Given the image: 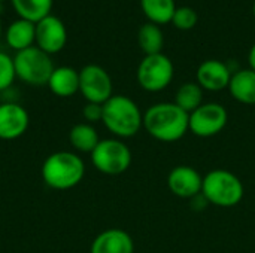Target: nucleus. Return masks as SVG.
Instances as JSON below:
<instances>
[{
	"instance_id": "nucleus-1",
	"label": "nucleus",
	"mask_w": 255,
	"mask_h": 253,
	"mask_svg": "<svg viewBox=\"0 0 255 253\" xmlns=\"http://www.w3.org/2000/svg\"><path fill=\"white\" fill-rule=\"evenodd\" d=\"M143 128L152 139L173 143L190 131V115L175 103H155L143 113Z\"/></svg>"
},
{
	"instance_id": "nucleus-2",
	"label": "nucleus",
	"mask_w": 255,
	"mask_h": 253,
	"mask_svg": "<svg viewBox=\"0 0 255 253\" xmlns=\"http://www.w3.org/2000/svg\"><path fill=\"white\" fill-rule=\"evenodd\" d=\"M42 180L55 191H67L78 186L85 176V164L82 158L69 151L51 154L40 169Z\"/></svg>"
},
{
	"instance_id": "nucleus-3",
	"label": "nucleus",
	"mask_w": 255,
	"mask_h": 253,
	"mask_svg": "<svg viewBox=\"0 0 255 253\" xmlns=\"http://www.w3.org/2000/svg\"><path fill=\"white\" fill-rule=\"evenodd\" d=\"M102 122L117 139H130L143 128V113L134 100L117 94L103 104Z\"/></svg>"
},
{
	"instance_id": "nucleus-4",
	"label": "nucleus",
	"mask_w": 255,
	"mask_h": 253,
	"mask_svg": "<svg viewBox=\"0 0 255 253\" xmlns=\"http://www.w3.org/2000/svg\"><path fill=\"white\" fill-rule=\"evenodd\" d=\"M202 194L209 204L230 209L244 200L245 186L235 173L224 169H215L203 176Z\"/></svg>"
},
{
	"instance_id": "nucleus-5",
	"label": "nucleus",
	"mask_w": 255,
	"mask_h": 253,
	"mask_svg": "<svg viewBox=\"0 0 255 253\" xmlns=\"http://www.w3.org/2000/svg\"><path fill=\"white\" fill-rule=\"evenodd\" d=\"M12 58L15 75L19 81L33 86L48 85V81L55 69L49 54L34 45L16 52Z\"/></svg>"
},
{
	"instance_id": "nucleus-6",
	"label": "nucleus",
	"mask_w": 255,
	"mask_h": 253,
	"mask_svg": "<svg viewBox=\"0 0 255 253\" xmlns=\"http://www.w3.org/2000/svg\"><path fill=\"white\" fill-rule=\"evenodd\" d=\"M94 169L108 176L126 173L131 164V151L121 139H103L90 154Z\"/></svg>"
},
{
	"instance_id": "nucleus-7",
	"label": "nucleus",
	"mask_w": 255,
	"mask_h": 253,
	"mask_svg": "<svg viewBox=\"0 0 255 253\" xmlns=\"http://www.w3.org/2000/svg\"><path fill=\"white\" fill-rule=\"evenodd\" d=\"M175 76L172 60L163 52L145 55L136 70V79L142 89L148 92H160L166 89Z\"/></svg>"
},
{
	"instance_id": "nucleus-8",
	"label": "nucleus",
	"mask_w": 255,
	"mask_h": 253,
	"mask_svg": "<svg viewBox=\"0 0 255 253\" xmlns=\"http://www.w3.org/2000/svg\"><path fill=\"white\" fill-rule=\"evenodd\" d=\"M109 73L99 64H87L79 70V92L87 103L105 104L114 94Z\"/></svg>"
},
{
	"instance_id": "nucleus-9",
	"label": "nucleus",
	"mask_w": 255,
	"mask_h": 253,
	"mask_svg": "<svg viewBox=\"0 0 255 253\" xmlns=\"http://www.w3.org/2000/svg\"><path fill=\"white\" fill-rule=\"evenodd\" d=\"M229 122V112L220 103H203L190 113V131L202 139L220 134Z\"/></svg>"
},
{
	"instance_id": "nucleus-10",
	"label": "nucleus",
	"mask_w": 255,
	"mask_h": 253,
	"mask_svg": "<svg viewBox=\"0 0 255 253\" xmlns=\"http://www.w3.org/2000/svg\"><path fill=\"white\" fill-rule=\"evenodd\" d=\"M67 43V30L64 22L55 16L48 15L46 18L36 22V40L34 45L43 52L52 55L58 54Z\"/></svg>"
},
{
	"instance_id": "nucleus-11",
	"label": "nucleus",
	"mask_w": 255,
	"mask_h": 253,
	"mask_svg": "<svg viewBox=\"0 0 255 253\" xmlns=\"http://www.w3.org/2000/svg\"><path fill=\"white\" fill-rule=\"evenodd\" d=\"M203 176L190 166H178L167 174L169 191L184 200H191L202 192Z\"/></svg>"
},
{
	"instance_id": "nucleus-12",
	"label": "nucleus",
	"mask_w": 255,
	"mask_h": 253,
	"mask_svg": "<svg viewBox=\"0 0 255 253\" xmlns=\"http://www.w3.org/2000/svg\"><path fill=\"white\" fill-rule=\"evenodd\" d=\"M30 116L27 110L15 103L4 101L0 104V139L15 140L19 139L28 128Z\"/></svg>"
},
{
	"instance_id": "nucleus-13",
	"label": "nucleus",
	"mask_w": 255,
	"mask_h": 253,
	"mask_svg": "<svg viewBox=\"0 0 255 253\" xmlns=\"http://www.w3.org/2000/svg\"><path fill=\"white\" fill-rule=\"evenodd\" d=\"M232 75L233 72L229 64L220 60H206L197 67L196 79L203 91L218 92L229 88Z\"/></svg>"
},
{
	"instance_id": "nucleus-14",
	"label": "nucleus",
	"mask_w": 255,
	"mask_h": 253,
	"mask_svg": "<svg viewBox=\"0 0 255 253\" xmlns=\"http://www.w3.org/2000/svg\"><path fill=\"white\" fill-rule=\"evenodd\" d=\"M90 253H134V242L124 230L109 228L93 240Z\"/></svg>"
},
{
	"instance_id": "nucleus-15",
	"label": "nucleus",
	"mask_w": 255,
	"mask_h": 253,
	"mask_svg": "<svg viewBox=\"0 0 255 253\" xmlns=\"http://www.w3.org/2000/svg\"><path fill=\"white\" fill-rule=\"evenodd\" d=\"M6 45L15 52L24 51L30 46H34L36 40V24L27 19H15L3 31Z\"/></svg>"
},
{
	"instance_id": "nucleus-16",
	"label": "nucleus",
	"mask_w": 255,
	"mask_h": 253,
	"mask_svg": "<svg viewBox=\"0 0 255 253\" xmlns=\"http://www.w3.org/2000/svg\"><path fill=\"white\" fill-rule=\"evenodd\" d=\"M48 88L57 97H72L79 91V72L69 66L55 67L49 81Z\"/></svg>"
},
{
	"instance_id": "nucleus-17",
	"label": "nucleus",
	"mask_w": 255,
	"mask_h": 253,
	"mask_svg": "<svg viewBox=\"0 0 255 253\" xmlns=\"http://www.w3.org/2000/svg\"><path fill=\"white\" fill-rule=\"evenodd\" d=\"M229 91L232 97L248 106L255 104V70L253 69H242L232 75Z\"/></svg>"
},
{
	"instance_id": "nucleus-18",
	"label": "nucleus",
	"mask_w": 255,
	"mask_h": 253,
	"mask_svg": "<svg viewBox=\"0 0 255 253\" xmlns=\"http://www.w3.org/2000/svg\"><path fill=\"white\" fill-rule=\"evenodd\" d=\"M10 3L21 19L36 24L51 15L54 0H10Z\"/></svg>"
},
{
	"instance_id": "nucleus-19",
	"label": "nucleus",
	"mask_w": 255,
	"mask_h": 253,
	"mask_svg": "<svg viewBox=\"0 0 255 253\" xmlns=\"http://www.w3.org/2000/svg\"><path fill=\"white\" fill-rule=\"evenodd\" d=\"M69 140H70V145L78 152L91 154L96 149V146L99 145L100 137H99V133L94 128V125L87 124V122H81V124H76L70 128Z\"/></svg>"
},
{
	"instance_id": "nucleus-20",
	"label": "nucleus",
	"mask_w": 255,
	"mask_h": 253,
	"mask_svg": "<svg viewBox=\"0 0 255 253\" xmlns=\"http://www.w3.org/2000/svg\"><path fill=\"white\" fill-rule=\"evenodd\" d=\"M140 7L149 22L157 25L172 22L176 10L175 0H140Z\"/></svg>"
},
{
	"instance_id": "nucleus-21",
	"label": "nucleus",
	"mask_w": 255,
	"mask_h": 253,
	"mask_svg": "<svg viewBox=\"0 0 255 253\" xmlns=\"http://www.w3.org/2000/svg\"><path fill=\"white\" fill-rule=\"evenodd\" d=\"M137 43L145 55L160 54L164 46V36L160 25L146 22L137 31Z\"/></svg>"
},
{
	"instance_id": "nucleus-22",
	"label": "nucleus",
	"mask_w": 255,
	"mask_h": 253,
	"mask_svg": "<svg viewBox=\"0 0 255 253\" xmlns=\"http://www.w3.org/2000/svg\"><path fill=\"white\" fill-rule=\"evenodd\" d=\"M175 104L185 110L188 115L203 104V89L197 82L182 84L175 94Z\"/></svg>"
},
{
	"instance_id": "nucleus-23",
	"label": "nucleus",
	"mask_w": 255,
	"mask_h": 253,
	"mask_svg": "<svg viewBox=\"0 0 255 253\" xmlns=\"http://www.w3.org/2000/svg\"><path fill=\"white\" fill-rule=\"evenodd\" d=\"M197 21H199V15L190 6L176 7V10L173 13V18H172V24L178 30H182V31H188V30L194 28Z\"/></svg>"
},
{
	"instance_id": "nucleus-24",
	"label": "nucleus",
	"mask_w": 255,
	"mask_h": 253,
	"mask_svg": "<svg viewBox=\"0 0 255 253\" xmlns=\"http://www.w3.org/2000/svg\"><path fill=\"white\" fill-rule=\"evenodd\" d=\"M16 79L13 58L0 51V92L7 91Z\"/></svg>"
},
{
	"instance_id": "nucleus-25",
	"label": "nucleus",
	"mask_w": 255,
	"mask_h": 253,
	"mask_svg": "<svg viewBox=\"0 0 255 253\" xmlns=\"http://www.w3.org/2000/svg\"><path fill=\"white\" fill-rule=\"evenodd\" d=\"M82 116L87 124H96L103 119V104L97 103H87L82 109Z\"/></svg>"
},
{
	"instance_id": "nucleus-26",
	"label": "nucleus",
	"mask_w": 255,
	"mask_h": 253,
	"mask_svg": "<svg viewBox=\"0 0 255 253\" xmlns=\"http://www.w3.org/2000/svg\"><path fill=\"white\" fill-rule=\"evenodd\" d=\"M190 206H191L193 210L202 212V210H205V209L209 206V203H208V200L205 198V195L200 192L199 195H196V197H193V198L190 200Z\"/></svg>"
},
{
	"instance_id": "nucleus-27",
	"label": "nucleus",
	"mask_w": 255,
	"mask_h": 253,
	"mask_svg": "<svg viewBox=\"0 0 255 253\" xmlns=\"http://www.w3.org/2000/svg\"><path fill=\"white\" fill-rule=\"evenodd\" d=\"M248 64H250V69L255 70V43L251 46V49H250V54H248Z\"/></svg>"
},
{
	"instance_id": "nucleus-28",
	"label": "nucleus",
	"mask_w": 255,
	"mask_h": 253,
	"mask_svg": "<svg viewBox=\"0 0 255 253\" xmlns=\"http://www.w3.org/2000/svg\"><path fill=\"white\" fill-rule=\"evenodd\" d=\"M3 27H1V19H0V40H1V37H3Z\"/></svg>"
},
{
	"instance_id": "nucleus-29",
	"label": "nucleus",
	"mask_w": 255,
	"mask_h": 253,
	"mask_svg": "<svg viewBox=\"0 0 255 253\" xmlns=\"http://www.w3.org/2000/svg\"><path fill=\"white\" fill-rule=\"evenodd\" d=\"M253 10H254V15H255V1H254V9H253Z\"/></svg>"
},
{
	"instance_id": "nucleus-30",
	"label": "nucleus",
	"mask_w": 255,
	"mask_h": 253,
	"mask_svg": "<svg viewBox=\"0 0 255 253\" xmlns=\"http://www.w3.org/2000/svg\"><path fill=\"white\" fill-rule=\"evenodd\" d=\"M1 1H4V0H0V3H1Z\"/></svg>"
}]
</instances>
